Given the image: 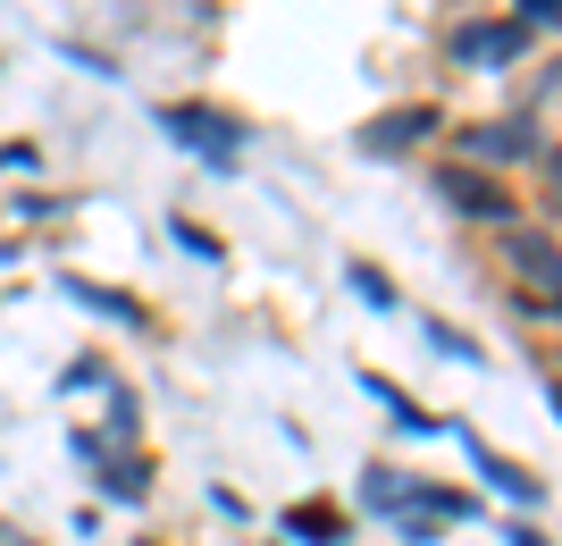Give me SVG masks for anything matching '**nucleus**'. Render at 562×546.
Returning a JSON list of instances; mask_svg holds the SVG:
<instances>
[{"label": "nucleus", "instance_id": "obj_1", "mask_svg": "<svg viewBox=\"0 0 562 546\" xmlns=\"http://www.w3.org/2000/svg\"><path fill=\"white\" fill-rule=\"evenodd\" d=\"M160 135L202 152L211 168H235V152H244V119L218 110V101H160Z\"/></svg>", "mask_w": 562, "mask_h": 546}, {"label": "nucleus", "instance_id": "obj_2", "mask_svg": "<svg viewBox=\"0 0 562 546\" xmlns=\"http://www.w3.org/2000/svg\"><path fill=\"white\" fill-rule=\"evenodd\" d=\"M370 504H378V513H395V522H412V538H420L428 522H462V513H470V497L428 488V479H403V471H386V463H370Z\"/></svg>", "mask_w": 562, "mask_h": 546}, {"label": "nucleus", "instance_id": "obj_3", "mask_svg": "<svg viewBox=\"0 0 562 546\" xmlns=\"http://www.w3.org/2000/svg\"><path fill=\"white\" fill-rule=\"evenodd\" d=\"M504 253H513V261L529 269L520 303H529V311H546V320H562V244H546V236H529V227H513V236H504Z\"/></svg>", "mask_w": 562, "mask_h": 546}, {"label": "nucleus", "instance_id": "obj_4", "mask_svg": "<svg viewBox=\"0 0 562 546\" xmlns=\"http://www.w3.org/2000/svg\"><path fill=\"white\" fill-rule=\"evenodd\" d=\"M437 193H446L462 219H513L504 177H487V168H470V160H446V168H437Z\"/></svg>", "mask_w": 562, "mask_h": 546}, {"label": "nucleus", "instance_id": "obj_5", "mask_svg": "<svg viewBox=\"0 0 562 546\" xmlns=\"http://www.w3.org/2000/svg\"><path fill=\"white\" fill-rule=\"evenodd\" d=\"M437 135V101H403V110H378L370 126H361V152H378V160H395V152H412V143Z\"/></svg>", "mask_w": 562, "mask_h": 546}, {"label": "nucleus", "instance_id": "obj_6", "mask_svg": "<svg viewBox=\"0 0 562 546\" xmlns=\"http://www.w3.org/2000/svg\"><path fill=\"white\" fill-rule=\"evenodd\" d=\"M520 43H529V25H504V18H479V25H453V59H520Z\"/></svg>", "mask_w": 562, "mask_h": 546}, {"label": "nucleus", "instance_id": "obj_7", "mask_svg": "<svg viewBox=\"0 0 562 546\" xmlns=\"http://www.w3.org/2000/svg\"><path fill=\"white\" fill-rule=\"evenodd\" d=\"M462 152L470 160H529V152H538V135H529V119H487V126H470L462 135Z\"/></svg>", "mask_w": 562, "mask_h": 546}, {"label": "nucleus", "instance_id": "obj_8", "mask_svg": "<svg viewBox=\"0 0 562 546\" xmlns=\"http://www.w3.org/2000/svg\"><path fill=\"white\" fill-rule=\"evenodd\" d=\"M101 488H110L117 504H143L151 497V463H143V454H110V463H101Z\"/></svg>", "mask_w": 562, "mask_h": 546}, {"label": "nucleus", "instance_id": "obj_9", "mask_svg": "<svg viewBox=\"0 0 562 546\" xmlns=\"http://www.w3.org/2000/svg\"><path fill=\"white\" fill-rule=\"evenodd\" d=\"M462 446H470V463H479V471H487V479H495V488H504L513 504H538V479L520 471V463H495V454L479 446V437H462Z\"/></svg>", "mask_w": 562, "mask_h": 546}, {"label": "nucleus", "instance_id": "obj_10", "mask_svg": "<svg viewBox=\"0 0 562 546\" xmlns=\"http://www.w3.org/2000/svg\"><path fill=\"white\" fill-rule=\"evenodd\" d=\"M285 530H294V538H319V546H345V513H336V504H294Z\"/></svg>", "mask_w": 562, "mask_h": 546}, {"label": "nucleus", "instance_id": "obj_11", "mask_svg": "<svg viewBox=\"0 0 562 546\" xmlns=\"http://www.w3.org/2000/svg\"><path fill=\"white\" fill-rule=\"evenodd\" d=\"M361 387H370V395H378V404H386V412H395V421H403V428H420V437H428V428H437V421H428V412H420V404H412V395H403V387H395V379H378V370H361Z\"/></svg>", "mask_w": 562, "mask_h": 546}, {"label": "nucleus", "instance_id": "obj_12", "mask_svg": "<svg viewBox=\"0 0 562 546\" xmlns=\"http://www.w3.org/2000/svg\"><path fill=\"white\" fill-rule=\"evenodd\" d=\"M68 294L85 311H110V320H126V328H143V303H135V294H101V286H68Z\"/></svg>", "mask_w": 562, "mask_h": 546}, {"label": "nucleus", "instance_id": "obj_13", "mask_svg": "<svg viewBox=\"0 0 562 546\" xmlns=\"http://www.w3.org/2000/svg\"><path fill=\"white\" fill-rule=\"evenodd\" d=\"M352 294L378 303V311H395V286H386V269H370V261H352Z\"/></svg>", "mask_w": 562, "mask_h": 546}, {"label": "nucleus", "instance_id": "obj_14", "mask_svg": "<svg viewBox=\"0 0 562 546\" xmlns=\"http://www.w3.org/2000/svg\"><path fill=\"white\" fill-rule=\"evenodd\" d=\"M428 345H446V354H462V361H479V345H470L462 328H446V320H428Z\"/></svg>", "mask_w": 562, "mask_h": 546}, {"label": "nucleus", "instance_id": "obj_15", "mask_svg": "<svg viewBox=\"0 0 562 546\" xmlns=\"http://www.w3.org/2000/svg\"><path fill=\"white\" fill-rule=\"evenodd\" d=\"M177 244H186V253H202V261H218V236H202V227H186V219H177Z\"/></svg>", "mask_w": 562, "mask_h": 546}, {"label": "nucleus", "instance_id": "obj_16", "mask_svg": "<svg viewBox=\"0 0 562 546\" xmlns=\"http://www.w3.org/2000/svg\"><path fill=\"white\" fill-rule=\"evenodd\" d=\"M520 25H562V0H520Z\"/></svg>", "mask_w": 562, "mask_h": 546}, {"label": "nucleus", "instance_id": "obj_17", "mask_svg": "<svg viewBox=\"0 0 562 546\" xmlns=\"http://www.w3.org/2000/svg\"><path fill=\"white\" fill-rule=\"evenodd\" d=\"M504 546H546V538H538V530H520V522H513V530H504Z\"/></svg>", "mask_w": 562, "mask_h": 546}, {"label": "nucleus", "instance_id": "obj_18", "mask_svg": "<svg viewBox=\"0 0 562 546\" xmlns=\"http://www.w3.org/2000/svg\"><path fill=\"white\" fill-rule=\"evenodd\" d=\"M546 177H554V202H562V152H554V168H546Z\"/></svg>", "mask_w": 562, "mask_h": 546}, {"label": "nucleus", "instance_id": "obj_19", "mask_svg": "<svg viewBox=\"0 0 562 546\" xmlns=\"http://www.w3.org/2000/svg\"><path fill=\"white\" fill-rule=\"evenodd\" d=\"M554 404H562V370H554Z\"/></svg>", "mask_w": 562, "mask_h": 546}]
</instances>
